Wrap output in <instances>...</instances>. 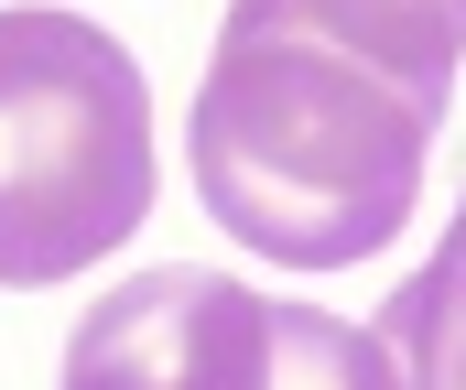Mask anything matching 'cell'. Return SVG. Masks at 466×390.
Instances as JSON below:
<instances>
[{
	"label": "cell",
	"instance_id": "5b68a950",
	"mask_svg": "<svg viewBox=\"0 0 466 390\" xmlns=\"http://www.w3.org/2000/svg\"><path fill=\"white\" fill-rule=\"evenodd\" d=\"M271 390H401V369L369 325L271 293Z\"/></svg>",
	"mask_w": 466,
	"mask_h": 390
},
{
	"label": "cell",
	"instance_id": "3957f363",
	"mask_svg": "<svg viewBox=\"0 0 466 390\" xmlns=\"http://www.w3.org/2000/svg\"><path fill=\"white\" fill-rule=\"evenodd\" d=\"M55 390H271V293L207 260H163L98 293Z\"/></svg>",
	"mask_w": 466,
	"mask_h": 390
},
{
	"label": "cell",
	"instance_id": "277c9868",
	"mask_svg": "<svg viewBox=\"0 0 466 390\" xmlns=\"http://www.w3.org/2000/svg\"><path fill=\"white\" fill-rule=\"evenodd\" d=\"M369 336L390 347L401 390H466V206H456V228L434 239V260L380 304Z\"/></svg>",
	"mask_w": 466,
	"mask_h": 390
},
{
	"label": "cell",
	"instance_id": "7a4b0ae2",
	"mask_svg": "<svg viewBox=\"0 0 466 390\" xmlns=\"http://www.w3.org/2000/svg\"><path fill=\"white\" fill-rule=\"evenodd\" d=\"M152 217V87L109 22L0 11V293L76 282Z\"/></svg>",
	"mask_w": 466,
	"mask_h": 390
},
{
	"label": "cell",
	"instance_id": "6da1fadb",
	"mask_svg": "<svg viewBox=\"0 0 466 390\" xmlns=\"http://www.w3.org/2000/svg\"><path fill=\"white\" fill-rule=\"evenodd\" d=\"M445 0H228L196 87V195L238 250L348 271L401 239L456 109Z\"/></svg>",
	"mask_w": 466,
	"mask_h": 390
}]
</instances>
